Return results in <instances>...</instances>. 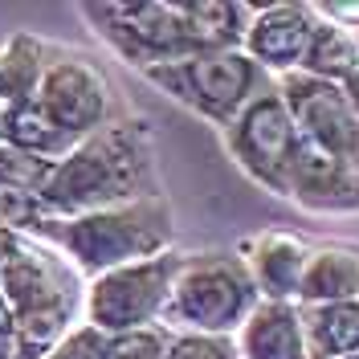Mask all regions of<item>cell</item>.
I'll return each instance as SVG.
<instances>
[{"label":"cell","mask_w":359,"mask_h":359,"mask_svg":"<svg viewBox=\"0 0 359 359\" xmlns=\"http://www.w3.org/2000/svg\"><path fill=\"white\" fill-rule=\"evenodd\" d=\"M151 131L143 118H114L111 127L86 135L74 151L49 168L37 192L53 217H82L114 204L156 196Z\"/></svg>","instance_id":"cell-1"},{"label":"cell","mask_w":359,"mask_h":359,"mask_svg":"<svg viewBox=\"0 0 359 359\" xmlns=\"http://www.w3.org/2000/svg\"><path fill=\"white\" fill-rule=\"evenodd\" d=\"M0 294L17 318L21 359H45L82 323L86 278L49 241L13 233L8 262L0 273Z\"/></svg>","instance_id":"cell-2"},{"label":"cell","mask_w":359,"mask_h":359,"mask_svg":"<svg viewBox=\"0 0 359 359\" xmlns=\"http://www.w3.org/2000/svg\"><path fill=\"white\" fill-rule=\"evenodd\" d=\"M37 237L62 249L74 262V269L90 282L107 269L168 253L176 241V224H172L168 201L156 192V196L82 212V217H49Z\"/></svg>","instance_id":"cell-3"},{"label":"cell","mask_w":359,"mask_h":359,"mask_svg":"<svg viewBox=\"0 0 359 359\" xmlns=\"http://www.w3.org/2000/svg\"><path fill=\"white\" fill-rule=\"evenodd\" d=\"M262 294L237 253H192L180 262L159 327L168 335H237Z\"/></svg>","instance_id":"cell-4"},{"label":"cell","mask_w":359,"mask_h":359,"mask_svg":"<svg viewBox=\"0 0 359 359\" xmlns=\"http://www.w3.org/2000/svg\"><path fill=\"white\" fill-rule=\"evenodd\" d=\"M139 74L168 98L184 102L188 111H196L217 127H229L269 86L266 69L245 49H201V53H188L163 66H147Z\"/></svg>","instance_id":"cell-5"},{"label":"cell","mask_w":359,"mask_h":359,"mask_svg":"<svg viewBox=\"0 0 359 359\" xmlns=\"http://www.w3.org/2000/svg\"><path fill=\"white\" fill-rule=\"evenodd\" d=\"M180 262H184V253L168 249L159 257H143V262H131V266H118L90 278L82 323H90L107 339L131 335V331H143V327H159L172 282L180 273Z\"/></svg>","instance_id":"cell-6"},{"label":"cell","mask_w":359,"mask_h":359,"mask_svg":"<svg viewBox=\"0 0 359 359\" xmlns=\"http://www.w3.org/2000/svg\"><path fill=\"white\" fill-rule=\"evenodd\" d=\"M82 17L94 33L111 45L123 62L135 69L163 66L188 53H201L204 45L188 29L180 0H143V4H82Z\"/></svg>","instance_id":"cell-7"},{"label":"cell","mask_w":359,"mask_h":359,"mask_svg":"<svg viewBox=\"0 0 359 359\" xmlns=\"http://www.w3.org/2000/svg\"><path fill=\"white\" fill-rule=\"evenodd\" d=\"M224 147L253 184H262L273 196L290 192V168L302 147V135L273 82L224 127Z\"/></svg>","instance_id":"cell-8"},{"label":"cell","mask_w":359,"mask_h":359,"mask_svg":"<svg viewBox=\"0 0 359 359\" xmlns=\"http://www.w3.org/2000/svg\"><path fill=\"white\" fill-rule=\"evenodd\" d=\"M37 102L78 143L114 123L111 78L98 69V62H90L86 53H74V49H53L41 74V86H37Z\"/></svg>","instance_id":"cell-9"},{"label":"cell","mask_w":359,"mask_h":359,"mask_svg":"<svg viewBox=\"0 0 359 359\" xmlns=\"http://www.w3.org/2000/svg\"><path fill=\"white\" fill-rule=\"evenodd\" d=\"M273 86L282 94L302 143H311V147H318V151H327L335 159H347L359 131V118L351 114L339 82H323V78H311V74L294 69L286 78H278Z\"/></svg>","instance_id":"cell-10"},{"label":"cell","mask_w":359,"mask_h":359,"mask_svg":"<svg viewBox=\"0 0 359 359\" xmlns=\"http://www.w3.org/2000/svg\"><path fill=\"white\" fill-rule=\"evenodd\" d=\"M314 21H318L314 4H262V8H253V21H249L241 49L262 69L286 78V74L302 66Z\"/></svg>","instance_id":"cell-11"},{"label":"cell","mask_w":359,"mask_h":359,"mask_svg":"<svg viewBox=\"0 0 359 359\" xmlns=\"http://www.w3.org/2000/svg\"><path fill=\"white\" fill-rule=\"evenodd\" d=\"M311 241L290 229H266V233L249 237L241 245V262H245L262 302H298L302 278L311 266Z\"/></svg>","instance_id":"cell-12"},{"label":"cell","mask_w":359,"mask_h":359,"mask_svg":"<svg viewBox=\"0 0 359 359\" xmlns=\"http://www.w3.org/2000/svg\"><path fill=\"white\" fill-rule=\"evenodd\" d=\"M286 201H294L306 212H327V217H351L359 212V176L343 163V159L318 151L311 143L298 147L290 168V192Z\"/></svg>","instance_id":"cell-13"},{"label":"cell","mask_w":359,"mask_h":359,"mask_svg":"<svg viewBox=\"0 0 359 359\" xmlns=\"http://www.w3.org/2000/svg\"><path fill=\"white\" fill-rule=\"evenodd\" d=\"M241 359H311L306 323L298 302H257L233 335Z\"/></svg>","instance_id":"cell-14"},{"label":"cell","mask_w":359,"mask_h":359,"mask_svg":"<svg viewBox=\"0 0 359 359\" xmlns=\"http://www.w3.org/2000/svg\"><path fill=\"white\" fill-rule=\"evenodd\" d=\"M0 143L13 147V151H25V156H37L57 163L62 156L74 151L78 139H69L37 98H25V102H13V107H0Z\"/></svg>","instance_id":"cell-15"},{"label":"cell","mask_w":359,"mask_h":359,"mask_svg":"<svg viewBox=\"0 0 359 359\" xmlns=\"http://www.w3.org/2000/svg\"><path fill=\"white\" fill-rule=\"evenodd\" d=\"M327 302H359V249L355 245H318L311 249V266L298 290V306Z\"/></svg>","instance_id":"cell-16"},{"label":"cell","mask_w":359,"mask_h":359,"mask_svg":"<svg viewBox=\"0 0 359 359\" xmlns=\"http://www.w3.org/2000/svg\"><path fill=\"white\" fill-rule=\"evenodd\" d=\"M253 8L257 4L245 0H180V13L204 49H241Z\"/></svg>","instance_id":"cell-17"},{"label":"cell","mask_w":359,"mask_h":359,"mask_svg":"<svg viewBox=\"0 0 359 359\" xmlns=\"http://www.w3.org/2000/svg\"><path fill=\"white\" fill-rule=\"evenodd\" d=\"M49 57H53V45L33 37V33H13L0 45V107L37 98Z\"/></svg>","instance_id":"cell-18"},{"label":"cell","mask_w":359,"mask_h":359,"mask_svg":"<svg viewBox=\"0 0 359 359\" xmlns=\"http://www.w3.org/2000/svg\"><path fill=\"white\" fill-rule=\"evenodd\" d=\"M318 13V8H314ZM359 66V37L351 29H343L339 21L323 17L314 21V33L306 41V53H302V74L311 78H323V82H343L351 69Z\"/></svg>","instance_id":"cell-19"},{"label":"cell","mask_w":359,"mask_h":359,"mask_svg":"<svg viewBox=\"0 0 359 359\" xmlns=\"http://www.w3.org/2000/svg\"><path fill=\"white\" fill-rule=\"evenodd\" d=\"M311 359H343L359 351V302L302 306Z\"/></svg>","instance_id":"cell-20"},{"label":"cell","mask_w":359,"mask_h":359,"mask_svg":"<svg viewBox=\"0 0 359 359\" xmlns=\"http://www.w3.org/2000/svg\"><path fill=\"white\" fill-rule=\"evenodd\" d=\"M53 212L45 208V201L37 192L25 188H4L0 184V233H17V237H37L41 224Z\"/></svg>","instance_id":"cell-21"},{"label":"cell","mask_w":359,"mask_h":359,"mask_svg":"<svg viewBox=\"0 0 359 359\" xmlns=\"http://www.w3.org/2000/svg\"><path fill=\"white\" fill-rule=\"evenodd\" d=\"M49 159L25 156V151H13L0 143V184L4 188H25V192H41L45 180H49Z\"/></svg>","instance_id":"cell-22"},{"label":"cell","mask_w":359,"mask_h":359,"mask_svg":"<svg viewBox=\"0 0 359 359\" xmlns=\"http://www.w3.org/2000/svg\"><path fill=\"white\" fill-rule=\"evenodd\" d=\"M168 359H241L229 335H172Z\"/></svg>","instance_id":"cell-23"},{"label":"cell","mask_w":359,"mask_h":359,"mask_svg":"<svg viewBox=\"0 0 359 359\" xmlns=\"http://www.w3.org/2000/svg\"><path fill=\"white\" fill-rule=\"evenodd\" d=\"M168 331L163 327H143L131 335L111 339V355L107 359H168Z\"/></svg>","instance_id":"cell-24"},{"label":"cell","mask_w":359,"mask_h":359,"mask_svg":"<svg viewBox=\"0 0 359 359\" xmlns=\"http://www.w3.org/2000/svg\"><path fill=\"white\" fill-rule=\"evenodd\" d=\"M107 355H111V339L102 331H94L90 323H78L45 359H107Z\"/></svg>","instance_id":"cell-25"},{"label":"cell","mask_w":359,"mask_h":359,"mask_svg":"<svg viewBox=\"0 0 359 359\" xmlns=\"http://www.w3.org/2000/svg\"><path fill=\"white\" fill-rule=\"evenodd\" d=\"M0 359H21V339H17V318L0 294Z\"/></svg>","instance_id":"cell-26"},{"label":"cell","mask_w":359,"mask_h":359,"mask_svg":"<svg viewBox=\"0 0 359 359\" xmlns=\"http://www.w3.org/2000/svg\"><path fill=\"white\" fill-rule=\"evenodd\" d=\"M323 17H331V21H339L343 29H351V25H359V4L355 0H347V4H314Z\"/></svg>","instance_id":"cell-27"},{"label":"cell","mask_w":359,"mask_h":359,"mask_svg":"<svg viewBox=\"0 0 359 359\" xmlns=\"http://www.w3.org/2000/svg\"><path fill=\"white\" fill-rule=\"evenodd\" d=\"M339 90H343V98H347V107H351V114L359 118V66L339 82Z\"/></svg>","instance_id":"cell-28"},{"label":"cell","mask_w":359,"mask_h":359,"mask_svg":"<svg viewBox=\"0 0 359 359\" xmlns=\"http://www.w3.org/2000/svg\"><path fill=\"white\" fill-rule=\"evenodd\" d=\"M343 163H347V168L359 176V131H355V143H351V151H347V159H343Z\"/></svg>","instance_id":"cell-29"},{"label":"cell","mask_w":359,"mask_h":359,"mask_svg":"<svg viewBox=\"0 0 359 359\" xmlns=\"http://www.w3.org/2000/svg\"><path fill=\"white\" fill-rule=\"evenodd\" d=\"M343 359H359V351H355V355H343Z\"/></svg>","instance_id":"cell-30"}]
</instances>
